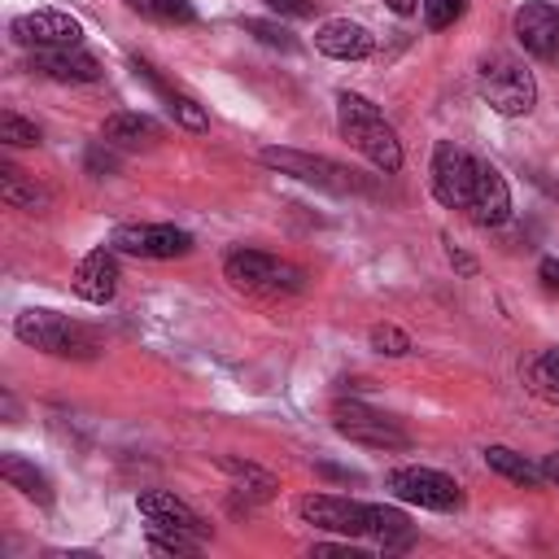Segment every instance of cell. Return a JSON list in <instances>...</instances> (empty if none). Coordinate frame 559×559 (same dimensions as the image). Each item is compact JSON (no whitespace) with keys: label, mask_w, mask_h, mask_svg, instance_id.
<instances>
[{"label":"cell","mask_w":559,"mask_h":559,"mask_svg":"<svg viewBox=\"0 0 559 559\" xmlns=\"http://www.w3.org/2000/svg\"><path fill=\"white\" fill-rule=\"evenodd\" d=\"M336 122H341V135H345L376 170H384V175L402 170V140H397V131L384 122V114H380L367 96L341 92V96H336Z\"/></svg>","instance_id":"cell-1"},{"label":"cell","mask_w":559,"mask_h":559,"mask_svg":"<svg viewBox=\"0 0 559 559\" xmlns=\"http://www.w3.org/2000/svg\"><path fill=\"white\" fill-rule=\"evenodd\" d=\"M13 336L52 358H96V349H100V336L87 323L66 319L57 310H22L13 319Z\"/></svg>","instance_id":"cell-2"},{"label":"cell","mask_w":559,"mask_h":559,"mask_svg":"<svg viewBox=\"0 0 559 559\" xmlns=\"http://www.w3.org/2000/svg\"><path fill=\"white\" fill-rule=\"evenodd\" d=\"M476 87L489 100V109H498L502 118H524L537 105V83L533 70H524V61L507 57V52H489L476 66Z\"/></svg>","instance_id":"cell-3"},{"label":"cell","mask_w":559,"mask_h":559,"mask_svg":"<svg viewBox=\"0 0 559 559\" xmlns=\"http://www.w3.org/2000/svg\"><path fill=\"white\" fill-rule=\"evenodd\" d=\"M223 275L249 293H301L306 288L301 266H293L275 253H262V249H231L223 258Z\"/></svg>","instance_id":"cell-4"},{"label":"cell","mask_w":559,"mask_h":559,"mask_svg":"<svg viewBox=\"0 0 559 559\" xmlns=\"http://www.w3.org/2000/svg\"><path fill=\"white\" fill-rule=\"evenodd\" d=\"M262 162H266L271 170H280V175L297 179V183L319 188V192H336V197L358 192V175H354L349 166L332 162V157H314V153H301V148H280V144H271V148H262Z\"/></svg>","instance_id":"cell-5"},{"label":"cell","mask_w":559,"mask_h":559,"mask_svg":"<svg viewBox=\"0 0 559 559\" xmlns=\"http://www.w3.org/2000/svg\"><path fill=\"white\" fill-rule=\"evenodd\" d=\"M332 428L345 441L367 445V450H406L411 445V432L393 415H384L367 402H336L332 406Z\"/></svg>","instance_id":"cell-6"},{"label":"cell","mask_w":559,"mask_h":559,"mask_svg":"<svg viewBox=\"0 0 559 559\" xmlns=\"http://www.w3.org/2000/svg\"><path fill=\"white\" fill-rule=\"evenodd\" d=\"M114 253H131V258H148V262H170L192 253V236L175 223H118L109 236Z\"/></svg>","instance_id":"cell-7"},{"label":"cell","mask_w":559,"mask_h":559,"mask_svg":"<svg viewBox=\"0 0 559 559\" xmlns=\"http://www.w3.org/2000/svg\"><path fill=\"white\" fill-rule=\"evenodd\" d=\"M389 489L402 502H415L424 511H459L463 507V489L454 476L437 472V467H393L389 472Z\"/></svg>","instance_id":"cell-8"},{"label":"cell","mask_w":559,"mask_h":559,"mask_svg":"<svg viewBox=\"0 0 559 559\" xmlns=\"http://www.w3.org/2000/svg\"><path fill=\"white\" fill-rule=\"evenodd\" d=\"M472 183H476V157L467 148H459L454 140H437V148H432V197L445 210H467Z\"/></svg>","instance_id":"cell-9"},{"label":"cell","mask_w":559,"mask_h":559,"mask_svg":"<svg viewBox=\"0 0 559 559\" xmlns=\"http://www.w3.org/2000/svg\"><path fill=\"white\" fill-rule=\"evenodd\" d=\"M135 511L144 515V533H175V537H192V542L210 537V524L170 489H144L135 498Z\"/></svg>","instance_id":"cell-10"},{"label":"cell","mask_w":559,"mask_h":559,"mask_svg":"<svg viewBox=\"0 0 559 559\" xmlns=\"http://www.w3.org/2000/svg\"><path fill=\"white\" fill-rule=\"evenodd\" d=\"M9 35L22 48H31V52H39V48H79L83 26H79V17L61 13V9H35V13L13 17L9 22Z\"/></svg>","instance_id":"cell-11"},{"label":"cell","mask_w":559,"mask_h":559,"mask_svg":"<svg viewBox=\"0 0 559 559\" xmlns=\"http://www.w3.org/2000/svg\"><path fill=\"white\" fill-rule=\"evenodd\" d=\"M297 515L323 533H341V537H367V502L341 498V493H306L297 502Z\"/></svg>","instance_id":"cell-12"},{"label":"cell","mask_w":559,"mask_h":559,"mask_svg":"<svg viewBox=\"0 0 559 559\" xmlns=\"http://www.w3.org/2000/svg\"><path fill=\"white\" fill-rule=\"evenodd\" d=\"M511 26H515V39H520V48H524L528 57H537V61H559V9H555V4L528 0V4L515 9Z\"/></svg>","instance_id":"cell-13"},{"label":"cell","mask_w":559,"mask_h":559,"mask_svg":"<svg viewBox=\"0 0 559 559\" xmlns=\"http://www.w3.org/2000/svg\"><path fill=\"white\" fill-rule=\"evenodd\" d=\"M467 214H472L480 227H502V223L511 218V188H507L502 170L489 166V162H480V157H476V183H472Z\"/></svg>","instance_id":"cell-14"},{"label":"cell","mask_w":559,"mask_h":559,"mask_svg":"<svg viewBox=\"0 0 559 559\" xmlns=\"http://www.w3.org/2000/svg\"><path fill=\"white\" fill-rule=\"evenodd\" d=\"M314 48L332 61H367L376 52V35L362 26V22H349V17H328L319 22L314 31Z\"/></svg>","instance_id":"cell-15"},{"label":"cell","mask_w":559,"mask_h":559,"mask_svg":"<svg viewBox=\"0 0 559 559\" xmlns=\"http://www.w3.org/2000/svg\"><path fill=\"white\" fill-rule=\"evenodd\" d=\"M26 66L52 83H96L100 79V61L83 48H39V52H31Z\"/></svg>","instance_id":"cell-16"},{"label":"cell","mask_w":559,"mask_h":559,"mask_svg":"<svg viewBox=\"0 0 559 559\" xmlns=\"http://www.w3.org/2000/svg\"><path fill=\"white\" fill-rule=\"evenodd\" d=\"M74 293L92 306H105L114 301L118 293V262H114V249H92L79 266H74Z\"/></svg>","instance_id":"cell-17"},{"label":"cell","mask_w":559,"mask_h":559,"mask_svg":"<svg viewBox=\"0 0 559 559\" xmlns=\"http://www.w3.org/2000/svg\"><path fill=\"white\" fill-rule=\"evenodd\" d=\"M100 140L122 148V153H135V148H153L162 140V122H153L148 114H109L100 122Z\"/></svg>","instance_id":"cell-18"},{"label":"cell","mask_w":559,"mask_h":559,"mask_svg":"<svg viewBox=\"0 0 559 559\" xmlns=\"http://www.w3.org/2000/svg\"><path fill=\"white\" fill-rule=\"evenodd\" d=\"M367 537H371L380 550H411V546H415V524H411L397 507L367 502Z\"/></svg>","instance_id":"cell-19"},{"label":"cell","mask_w":559,"mask_h":559,"mask_svg":"<svg viewBox=\"0 0 559 559\" xmlns=\"http://www.w3.org/2000/svg\"><path fill=\"white\" fill-rule=\"evenodd\" d=\"M0 476H4L22 498H31V502H39V507H52V480H48L31 459H22V454H0Z\"/></svg>","instance_id":"cell-20"},{"label":"cell","mask_w":559,"mask_h":559,"mask_svg":"<svg viewBox=\"0 0 559 559\" xmlns=\"http://www.w3.org/2000/svg\"><path fill=\"white\" fill-rule=\"evenodd\" d=\"M223 472L231 476V489H236V498H245V502H271L275 489H280V480H275L266 467H258V463L223 459Z\"/></svg>","instance_id":"cell-21"},{"label":"cell","mask_w":559,"mask_h":559,"mask_svg":"<svg viewBox=\"0 0 559 559\" xmlns=\"http://www.w3.org/2000/svg\"><path fill=\"white\" fill-rule=\"evenodd\" d=\"M0 197H4V205H13V210H26V214H35V210H48V192L35 183V179H26L17 166H0Z\"/></svg>","instance_id":"cell-22"},{"label":"cell","mask_w":559,"mask_h":559,"mask_svg":"<svg viewBox=\"0 0 559 559\" xmlns=\"http://www.w3.org/2000/svg\"><path fill=\"white\" fill-rule=\"evenodd\" d=\"M485 463L498 472V476H507V480H515V485H524V489H542V467L537 463H528L524 454H515L511 445H485Z\"/></svg>","instance_id":"cell-23"},{"label":"cell","mask_w":559,"mask_h":559,"mask_svg":"<svg viewBox=\"0 0 559 559\" xmlns=\"http://www.w3.org/2000/svg\"><path fill=\"white\" fill-rule=\"evenodd\" d=\"M524 384L542 397V402H555L559 406V349H542L524 362Z\"/></svg>","instance_id":"cell-24"},{"label":"cell","mask_w":559,"mask_h":559,"mask_svg":"<svg viewBox=\"0 0 559 559\" xmlns=\"http://www.w3.org/2000/svg\"><path fill=\"white\" fill-rule=\"evenodd\" d=\"M122 4H127L131 13L157 22V26H188V22H197L192 0H122Z\"/></svg>","instance_id":"cell-25"},{"label":"cell","mask_w":559,"mask_h":559,"mask_svg":"<svg viewBox=\"0 0 559 559\" xmlns=\"http://www.w3.org/2000/svg\"><path fill=\"white\" fill-rule=\"evenodd\" d=\"M240 26H245V35H253V39H258V44H266V48L297 52V35H293L284 22H271V17H245Z\"/></svg>","instance_id":"cell-26"},{"label":"cell","mask_w":559,"mask_h":559,"mask_svg":"<svg viewBox=\"0 0 559 559\" xmlns=\"http://www.w3.org/2000/svg\"><path fill=\"white\" fill-rule=\"evenodd\" d=\"M162 100H166V114H170L179 127H188V131H205V127H210V114H205L192 96H183V92L166 87V92H162Z\"/></svg>","instance_id":"cell-27"},{"label":"cell","mask_w":559,"mask_h":559,"mask_svg":"<svg viewBox=\"0 0 559 559\" xmlns=\"http://www.w3.org/2000/svg\"><path fill=\"white\" fill-rule=\"evenodd\" d=\"M371 349H376V354H389V358H406V354L415 349V341H411L397 323H376V328H371Z\"/></svg>","instance_id":"cell-28"},{"label":"cell","mask_w":559,"mask_h":559,"mask_svg":"<svg viewBox=\"0 0 559 559\" xmlns=\"http://www.w3.org/2000/svg\"><path fill=\"white\" fill-rule=\"evenodd\" d=\"M0 140H4V144H13V148H31V144H39V127H35V122H26L22 114L4 109V114H0Z\"/></svg>","instance_id":"cell-29"},{"label":"cell","mask_w":559,"mask_h":559,"mask_svg":"<svg viewBox=\"0 0 559 559\" xmlns=\"http://www.w3.org/2000/svg\"><path fill=\"white\" fill-rule=\"evenodd\" d=\"M419 9H424V26L428 31H445L467 13V0H419Z\"/></svg>","instance_id":"cell-30"},{"label":"cell","mask_w":559,"mask_h":559,"mask_svg":"<svg viewBox=\"0 0 559 559\" xmlns=\"http://www.w3.org/2000/svg\"><path fill=\"white\" fill-rule=\"evenodd\" d=\"M83 166H87V175H118V148L105 144V140H96V144L83 153Z\"/></svg>","instance_id":"cell-31"},{"label":"cell","mask_w":559,"mask_h":559,"mask_svg":"<svg viewBox=\"0 0 559 559\" xmlns=\"http://www.w3.org/2000/svg\"><path fill=\"white\" fill-rule=\"evenodd\" d=\"M205 542H192V537H175V533H148V550L153 555H197Z\"/></svg>","instance_id":"cell-32"},{"label":"cell","mask_w":559,"mask_h":559,"mask_svg":"<svg viewBox=\"0 0 559 559\" xmlns=\"http://www.w3.org/2000/svg\"><path fill=\"white\" fill-rule=\"evenodd\" d=\"M280 17H314V0H266Z\"/></svg>","instance_id":"cell-33"},{"label":"cell","mask_w":559,"mask_h":559,"mask_svg":"<svg viewBox=\"0 0 559 559\" xmlns=\"http://www.w3.org/2000/svg\"><path fill=\"white\" fill-rule=\"evenodd\" d=\"M537 280H542L550 293H559V258H542V262H537Z\"/></svg>","instance_id":"cell-34"},{"label":"cell","mask_w":559,"mask_h":559,"mask_svg":"<svg viewBox=\"0 0 559 559\" xmlns=\"http://www.w3.org/2000/svg\"><path fill=\"white\" fill-rule=\"evenodd\" d=\"M445 253H450V262L463 271V275H476V258H467L463 249H454V245H445Z\"/></svg>","instance_id":"cell-35"},{"label":"cell","mask_w":559,"mask_h":559,"mask_svg":"<svg viewBox=\"0 0 559 559\" xmlns=\"http://www.w3.org/2000/svg\"><path fill=\"white\" fill-rule=\"evenodd\" d=\"M537 467H542V476H546V480H559V454H546Z\"/></svg>","instance_id":"cell-36"},{"label":"cell","mask_w":559,"mask_h":559,"mask_svg":"<svg viewBox=\"0 0 559 559\" xmlns=\"http://www.w3.org/2000/svg\"><path fill=\"white\" fill-rule=\"evenodd\" d=\"M384 4H389V9H393V13H402V17H406V13H415V9H419V0H384Z\"/></svg>","instance_id":"cell-37"}]
</instances>
